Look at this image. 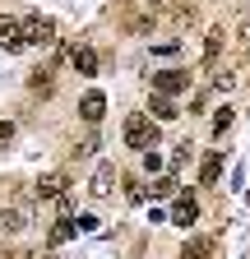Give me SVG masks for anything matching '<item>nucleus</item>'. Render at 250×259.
<instances>
[{
	"label": "nucleus",
	"mask_w": 250,
	"mask_h": 259,
	"mask_svg": "<svg viewBox=\"0 0 250 259\" xmlns=\"http://www.w3.org/2000/svg\"><path fill=\"white\" fill-rule=\"evenodd\" d=\"M125 144L130 148H139V153H148V148H158V120H148L144 111H135V116H125Z\"/></svg>",
	"instance_id": "1"
},
{
	"label": "nucleus",
	"mask_w": 250,
	"mask_h": 259,
	"mask_svg": "<svg viewBox=\"0 0 250 259\" xmlns=\"http://www.w3.org/2000/svg\"><path fill=\"white\" fill-rule=\"evenodd\" d=\"M19 42H23V47H51V42H56V23L42 19V14L23 19V23H19Z\"/></svg>",
	"instance_id": "2"
},
{
	"label": "nucleus",
	"mask_w": 250,
	"mask_h": 259,
	"mask_svg": "<svg viewBox=\"0 0 250 259\" xmlns=\"http://www.w3.org/2000/svg\"><path fill=\"white\" fill-rule=\"evenodd\" d=\"M190 88V74L185 70H162V74H153V93L158 97H176V93H185Z\"/></svg>",
	"instance_id": "3"
},
{
	"label": "nucleus",
	"mask_w": 250,
	"mask_h": 259,
	"mask_svg": "<svg viewBox=\"0 0 250 259\" xmlns=\"http://www.w3.org/2000/svg\"><path fill=\"white\" fill-rule=\"evenodd\" d=\"M65 190H70V176L65 171H51L37 181V199H65Z\"/></svg>",
	"instance_id": "4"
},
{
	"label": "nucleus",
	"mask_w": 250,
	"mask_h": 259,
	"mask_svg": "<svg viewBox=\"0 0 250 259\" xmlns=\"http://www.w3.org/2000/svg\"><path fill=\"white\" fill-rule=\"evenodd\" d=\"M199 218V204L190 199V194H176V204H172V213H167V222H176V227H190Z\"/></svg>",
	"instance_id": "5"
},
{
	"label": "nucleus",
	"mask_w": 250,
	"mask_h": 259,
	"mask_svg": "<svg viewBox=\"0 0 250 259\" xmlns=\"http://www.w3.org/2000/svg\"><path fill=\"white\" fill-rule=\"evenodd\" d=\"M70 60H74V70H79L84 79L98 74V51H93V47H74V51H70Z\"/></svg>",
	"instance_id": "6"
},
{
	"label": "nucleus",
	"mask_w": 250,
	"mask_h": 259,
	"mask_svg": "<svg viewBox=\"0 0 250 259\" xmlns=\"http://www.w3.org/2000/svg\"><path fill=\"white\" fill-rule=\"evenodd\" d=\"M213 236H190L185 241V250H181V259H213Z\"/></svg>",
	"instance_id": "7"
},
{
	"label": "nucleus",
	"mask_w": 250,
	"mask_h": 259,
	"mask_svg": "<svg viewBox=\"0 0 250 259\" xmlns=\"http://www.w3.org/2000/svg\"><path fill=\"white\" fill-rule=\"evenodd\" d=\"M102 111H107V97H102V93H88L84 102H79V116H84L88 125H98V120H102Z\"/></svg>",
	"instance_id": "8"
},
{
	"label": "nucleus",
	"mask_w": 250,
	"mask_h": 259,
	"mask_svg": "<svg viewBox=\"0 0 250 259\" xmlns=\"http://www.w3.org/2000/svg\"><path fill=\"white\" fill-rule=\"evenodd\" d=\"M74 232H79V222H74L70 213H60V218H56V227H51V236H47V241H51V245H65V241H70Z\"/></svg>",
	"instance_id": "9"
},
{
	"label": "nucleus",
	"mask_w": 250,
	"mask_h": 259,
	"mask_svg": "<svg viewBox=\"0 0 250 259\" xmlns=\"http://www.w3.org/2000/svg\"><path fill=\"white\" fill-rule=\"evenodd\" d=\"M218 176H223V153H209L199 162V185H218Z\"/></svg>",
	"instance_id": "10"
},
{
	"label": "nucleus",
	"mask_w": 250,
	"mask_h": 259,
	"mask_svg": "<svg viewBox=\"0 0 250 259\" xmlns=\"http://www.w3.org/2000/svg\"><path fill=\"white\" fill-rule=\"evenodd\" d=\"M0 227H5V232H23V227H28V204L5 208V213H0Z\"/></svg>",
	"instance_id": "11"
},
{
	"label": "nucleus",
	"mask_w": 250,
	"mask_h": 259,
	"mask_svg": "<svg viewBox=\"0 0 250 259\" xmlns=\"http://www.w3.org/2000/svg\"><path fill=\"white\" fill-rule=\"evenodd\" d=\"M111 181H116V167H111V162H102V167L98 171H93V194H111Z\"/></svg>",
	"instance_id": "12"
},
{
	"label": "nucleus",
	"mask_w": 250,
	"mask_h": 259,
	"mask_svg": "<svg viewBox=\"0 0 250 259\" xmlns=\"http://www.w3.org/2000/svg\"><path fill=\"white\" fill-rule=\"evenodd\" d=\"M223 42H227V28H209V42H204V65H213V60H218Z\"/></svg>",
	"instance_id": "13"
},
{
	"label": "nucleus",
	"mask_w": 250,
	"mask_h": 259,
	"mask_svg": "<svg viewBox=\"0 0 250 259\" xmlns=\"http://www.w3.org/2000/svg\"><path fill=\"white\" fill-rule=\"evenodd\" d=\"M148 111H153L148 120H176V116H181V111H176V102H172V97H153V107H148Z\"/></svg>",
	"instance_id": "14"
},
{
	"label": "nucleus",
	"mask_w": 250,
	"mask_h": 259,
	"mask_svg": "<svg viewBox=\"0 0 250 259\" xmlns=\"http://www.w3.org/2000/svg\"><path fill=\"white\" fill-rule=\"evenodd\" d=\"M232 130V107H218V116H213V135H227Z\"/></svg>",
	"instance_id": "15"
},
{
	"label": "nucleus",
	"mask_w": 250,
	"mask_h": 259,
	"mask_svg": "<svg viewBox=\"0 0 250 259\" xmlns=\"http://www.w3.org/2000/svg\"><path fill=\"white\" fill-rule=\"evenodd\" d=\"M153 194H158V199H167V194H176V176H158V181H153Z\"/></svg>",
	"instance_id": "16"
},
{
	"label": "nucleus",
	"mask_w": 250,
	"mask_h": 259,
	"mask_svg": "<svg viewBox=\"0 0 250 259\" xmlns=\"http://www.w3.org/2000/svg\"><path fill=\"white\" fill-rule=\"evenodd\" d=\"M10 139H14V120H0V148H5Z\"/></svg>",
	"instance_id": "17"
},
{
	"label": "nucleus",
	"mask_w": 250,
	"mask_h": 259,
	"mask_svg": "<svg viewBox=\"0 0 250 259\" xmlns=\"http://www.w3.org/2000/svg\"><path fill=\"white\" fill-rule=\"evenodd\" d=\"M33 93H51V79H47V74H42V70H37V74H33Z\"/></svg>",
	"instance_id": "18"
},
{
	"label": "nucleus",
	"mask_w": 250,
	"mask_h": 259,
	"mask_svg": "<svg viewBox=\"0 0 250 259\" xmlns=\"http://www.w3.org/2000/svg\"><path fill=\"white\" fill-rule=\"evenodd\" d=\"M14 28H19V23H14L10 14H0V42H5V37H10V32H14Z\"/></svg>",
	"instance_id": "19"
},
{
	"label": "nucleus",
	"mask_w": 250,
	"mask_h": 259,
	"mask_svg": "<svg viewBox=\"0 0 250 259\" xmlns=\"http://www.w3.org/2000/svg\"><path fill=\"white\" fill-rule=\"evenodd\" d=\"M245 56H250V19H245Z\"/></svg>",
	"instance_id": "20"
},
{
	"label": "nucleus",
	"mask_w": 250,
	"mask_h": 259,
	"mask_svg": "<svg viewBox=\"0 0 250 259\" xmlns=\"http://www.w3.org/2000/svg\"><path fill=\"white\" fill-rule=\"evenodd\" d=\"M0 259H10V254H5V250H0Z\"/></svg>",
	"instance_id": "21"
}]
</instances>
